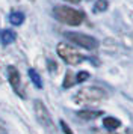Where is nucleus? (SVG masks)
Here are the masks:
<instances>
[{"label": "nucleus", "instance_id": "nucleus-1", "mask_svg": "<svg viewBox=\"0 0 133 134\" xmlns=\"http://www.w3.org/2000/svg\"><path fill=\"white\" fill-rule=\"evenodd\" d=\"M53 15L60 23H65L68 26H79L82 24L85 15L82 11H77L70 6H56L53 9Z\"/></svg>", "mask_w": 133, "mask_h": 134}, {"label": "nucleus", "instance_id": "nucleus-2", "mask_svg": "<svg viewBox=\"0 0 133 134\" xmlns=\"http://www.w3.org/2000/svg\"><path fill=\"white\" fill-rule=\"evenodd\" d=\"M103 98H106V92L97 87V86H89V87H83L76 93L74 101L79 104H94L101 101Z\"/></svg>", "mask_w": 133, "mask_h": 134}, {"label": "nucleus", "instance_id": "nucleus-3", "mask_svg": "<svg viewBox=\"0 0 133 134\" xmlns=\"http://www.w3.org/2000/svg\"><path fill=\"white\" fill-rule=\"evenodd\" d=\"M64 36L68 38L71 42H74L76 45L82 47V48H86V50L98 48V41L91 35H85V33H80V32H65Z\"/></svg>", "mask_w": 133, "mask_h": 134}, {"label": "nucleus", "instance_id": "nucleus-4", "mask_svg": "<svg viewBox=\"0 0 133 134\" xmlns=\"http://www.w3.org/2000/svg\"><path fill=\"white\" fill-rule=\"evenodd\" d=\"M56 50H58V54H59L60 59L66 62V63H70V65H77L85 59V56L82 53H79L74 47H71V45H68L65 42L58 44Z\"/></svg>", "mask_w": 133, "mask_h": 134}, {"label": "nucleus", "instance_id": "nucleus-5", "mask_svg": "<svg viewBox=\"0 0 133 134\" xmlns=\"http://www.w3.org/2000/svg\"><path fill=\"white\" fill-rule=\"evenodd\" d=\"M33 109H35V115L38 118V121L41 122V125L53 130V122H52V118H50V113H48L47 107L41 101H35L33 103Z\"/></svg>", "mask_w": 133, "mask_h": 134}, {"label": "nucleus", "instance_id": "nucleus-6", "mask_svg": "<svg viewBox=\"0 0 133 134\" xmlns=\"http://www.w3.org/2000/svg\"><path fill=\"white\" fill-rule=\"evenodd\" d=\"M8 79H9V83L11 86L18 91V87H20V72H18V69L15 66H8Z\"/></svg>", "mask_w": 133, "mask_h": 134}, {"label": "nucleus", "instance_id": "nucleus-7", "mask_svg": "<svg viewBox=\"0 0 133 134\" xmlns=\"http://www.w3.org/2000/svg\"><path fill=\"white\" fill-rule=\"evenodd\" d=\"M103 111L101 110H79L77 116L82 118V119H86V121H91V119H95L98 116H101Z\"/></svg>", "mask_w": 133, "mask_h": 134}, {"label": "nucleus", "instance_id": "nucleus-8", "mask_svg": "<svg viewBox=\"0 0 133 134\" xmlns=\"http://www.w3.org/2000/svg\"><path fill=\"white\" fill-rule=\"evenodd\" d=\"M15 38H17V33L11 29H5V30L2 32V35H0V39H2V42L8 45V44H12L15 41Z\"/></svg>", "mask_w": 133, "mask_h": 134}, {"label": "nucleus", "instance_id": "nucleus-9", "mask_svg": "<svg viewBox=\"0 0 133 134\" xmlns=\"http://www.w3.org/2000/svg\"><path fill=\"white\" fill-rule=\"evenodd\" d=\"M103 125H104V128L114 131V130H116V128H120L121 122H120V119H116V118H114V116H108V118L103 119Z\"/></svg>", "mask_w": 133, "mask_h": 134}, {"label": "nucleus", "instance_id": "nucleus-10", "mask_svg": "<svg viewBox=\"0 0 133 134\" xmlns=\"http://www.w3.org/2000/svg\"><path fill=\"white\" fill-rule=\"evenodd\" d=\"M9 21H11V24H14V26H20L24 21V14L23 12H12L11 15H9Z\"/></svg>", "mask_w": 133, "mask_h": 134}, {"label": "nucleus", "instance_id": "nucleus-11", "mask_svg": "<svg viewBox=\"0 0 133 134\" xmlns=\"http://www.w3.org/2000/svg\"><path fill=\"white\" fill-rule=\"evenodd\" d=\"M29 77H30V80L33 81V85H35L38 89H41L42 87V80H41V77H39V74L36 72L35 69H29Z\"/></svg>", "mask_w": 133, "mask_h": 134}, {"label": "nucleus", "instance_id": "nucleus-12", "mask_svg": "<svg viewBox=\"0 0 133 134\" xmlns=\"http://www.w3.org/2000/svg\"><path fill=\"white\" fill-rule=\"evenodd\" d=\"M109 6V2L108 0H97L95 5H94V12H103L106 11Z\"/></svg>", "mask_w": 133, "mask_h": 134}, {"label": "nucleus", "instance_id": "nucleus-13", "mask_svg": "<svg viewBox=\"0 0 133 134\" xmlns=\"http://www.w3.org/2000/svg\"><path fill=\"white\" fill-rule=\"evenodd\" d=\"M76 83V77L73 75L71 71H66V75H65V80H64V87H71L73 85Z\"/></svg>", "mask_w": 133, "mask_h": 134}, {"label": "nucleus", "instance_id": "nucleus-14", "mask_svg": "<svg viewBox=\"0 0 133 134\" xmlns=\"http://www.w3.org/2000/svg\"><path fill=\"white\" fill-rule=\"evenodd\" d=\"M89 79V72H86V71H80V72L76 75V83H82L85 80Z\"/></svg>", "mask_w": 133, "mask_h": 134}, {"label": "nucleus", "instance_id": "nucleus-15", "mask_svg": "<svg viewBox=\"0 0 133 134\" xmlns=\"http://www.w3.org/2000/svg\"><path fill=\"white\" fill-rule=\"evenodd\" d=\"M60 127H62L64 130H65V133H66V134H71V130H70V128L66 127V124H65L64 121H60Z\"/></svg>", "mask_w": 133, "mask_h": 134}, {"label": "nucleus", "instance_id": "nucleus-16", "mask_svg": "<svg viewBox=\"0 0 133 134\" xmlns=\"http://www.w3.org/2000/svg\"><path fill=\"white\" fill-rule=\"evenodd\" d=\"M65 2H70V3H79L80 0H65Z\"/></svg>", "mask_w": 133, "mask_h": 134}]
</instances>
